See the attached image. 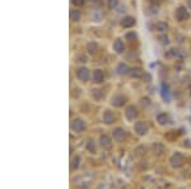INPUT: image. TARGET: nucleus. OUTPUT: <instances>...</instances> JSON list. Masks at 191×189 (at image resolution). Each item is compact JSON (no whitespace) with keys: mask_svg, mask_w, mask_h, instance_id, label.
Returning <instances> with one entry per match:
<instances>
[{"mask_svg":"<svg viewBox=\"0 0 191 189\" xmlns=\"http://www.w3.org/2000/svg\"><path fill=\"white\" fill-rule=\"evenodd\" d=\"M73 4L76 6H80V5H83L84 4V0H73Z\"/></svg>","mask_w":191,"mask_h":189,"instance_id":"obj_22","label":"nucleus"},{"mask_svg":"<svg viewBox=\"0 0 191 189\" xmlns=\"http://www.w3.org/2000/svg\"><path fill=\"white\" fill-rule=\"evenodd\" d=\"M116 71L120 75H125V74H129L130 69L128 67V65H125V64H118L117 67H116Z\"/></svg>","mask_w":191,"mask_h":189,"instance_id":"obj_6","label":"nucleus"},{"mask_svg":"<svg viewBox=\"0 0 191 189\" xmlns=\"http://www.w3.org/2000/svg\"><path fill=\"white\" fill-rule=\"evenodd\" d=\"M93 81L97 83V84L103 81V72H102V70H94L93 71Z\"/></svg>","mask_w":191,"mask_h":189,"instance_id":"obj_4","label":"nucleus"},{"mask_svg":"<svg viewBox=\"0 0 191 189\" xmlns=\"http://www.w3.org/2000/svg\"><path fill=\"white\" fill-rule=\"evenodd\" d=\"M70 19H71V21H74V22H78L79 19H80V13H79V10H71V13H70Z\"/></svg>","mask_w":191,"mask_h":189,"instance_id":"obj_13","label":"nucleus"},{"mask_svg":"<svg viewBox=\"0 0 191 189\" xmlns=\"http://www.w3.org/2000/svg\"><path fill=\"white\" fill-rule=\"evenodd\" d=\"M189 18H190V14H189V11H187L186 8L185 6H178L177 10H176V19H177L178 22H183Z\"/></svg>","mask_w":191,"mask_h":189,"instance_id":"obj_1","label":"nucleus"},{"mask_svg":"<svg viewBox=\"0 0 191 189\" xmlns=\"http://www.w3.org/2000/svg\"><path fill=\"white\" fill-rule=\"evenodd\" d=\"M87 51L89 53H94L97 51V43H96V42H89V43L87 45Z\"/></svg>","mask_w":191,"mask_h":189,"instance_id":"obj_12","label":"nucleus"},{"mask_svg":"<svg viewBox=\"0 0 191 189\" xmlns=\"http://www.w3.org/2000/svg\"><path fill=\"white\" fill-rule=\"evenodd\" d=\"M162 96H163V99L166 100V102L168 103L171 100V98H170V91H168V85L167 84H162Z\"/></svg>","mask_w":191,"mask_h":189,"instance_id":"obj_8","label":"nucleus"},{"mask_svg":"<svg viewBox=\"0 0 191 189\" xmlns=\"http://www.w3.org/2000/svg\"><path fill=\"white\" fill-rule=\"evenodd\" d=\"M124 42H122L121 40H116L113 42V51H116L117 53H121L122 51H124Z\"/></svg>","mask_w":191,"mask_h":189,"instance_id":"obj_5","label":"nucleus"},{"mask_svg":"<svg viewBox=\"0 0 191 189\" xmlns=\"http://www.w3.org/2000/svg\"><path fill=\"white\" fill-rule=\"evenodd\" d=\"M159 40H160V43H162V45H168V43H170V41H168V37L167 36L159 37Z\"/></svg>","mask_w":191,"mask_h":189,"instance_id":"obj_21","label":"nucleus"},{"mask_svg":"<svg viewBox=\"0 0 191 189\" xmlns=\"http://www.w3.org/2000/svg\"><path fill=\"white\" fill-rule=\"evenodd\" d=\"M126 114H128V118H133L136 115V109L134 107H129L128 108V112H126Z\"/></svg>","mask_w":191,"mask_h":189,"instance_id":"obj_16","label":"nucleus"},{"mask_svg":"<svg viewBox=\"0 0 191 189\" xmlns=\"http://www.w3.org/2000/svg\"><path fill=\"white\" fill-rule=\"evenodd\" d=\"M135 128H136V131H138V132H139L140 134L147 133V126H145L143 122H138L136 126H135Z\"/></svg>","mask_w":191,"mask_h":189,"instance_id":"obj_10","label":"nucleus"},{"mask_svg":"<svg viewBox=\"0 0 191 189\" xmlns=\"http://www.w3.org/2000/svg\"><path fill=\"white\" fill-rule=\"evenodd\" d=\"M118 4V0H107V5H108L110 9H115Z\"/></svg>","mask_w":191,"mask_h":189,"instance_id":"obj_17","label":"nucleus"},{"mask_svg":"<svg viewBox=\"0 0 191 189\" xmlns=\"http://www.w3.org/2000/svg\"><path fill=\"white\" fill-rule=\"evenodd\" d=\"M144 80H148V81H149V80H150V75H149V74H145V75H144Z\"/></svg>","mask_w":191,"mask_h":189,"instance_id":"obj_24","label":"nucleus"},{"mask_svg":"<svg viewBox=\"0 0 191 189\" xmlns=\"http://www.w3.org/2000/svg\"><path fill=\"white\" fill-rule=\"evenodd\" d=\"M129 74L133 76V78H140L141 75H143V72H141L140 69H130Z\"/></svg>","mask_w":191,"mask_h":189,"instance_id":"obj_11","label":"nucleus"},{"mask_svg":"<svg viewBox=\"0 0 191 189\" xmlns=\"http://www.w3.org/2000/svg\"><path fill=\"white\" fill-rule=\"evenodd\" d=\"M76 76H78V79L82 80V81H87V80L89 79V70H88L87 67H80L76 70Z\"/></svg>","mask_w":191,"mask_h":189,"instance_id":"obj_2","label":"nucleus"},{"mask_svg":"<svg viewBox=\"0 0 191 189\" xmlns=\"http://www.w3.org/2000/svg\"><path fill=\"white\" fill-rule=\"evenodd\" d=\"M176 56H178V57L182 56V53L180 52V50L172 48V50H170V51L166 53V57H167V59H171V57H176Z\"/></svg>","mask_w":191,"mask_h":189,"instance_id":"obj_9","label":"nucleus"},{"mask_svg":"<svg viewBox=\"0 0 191 189\" xmlns=\"http://www.w3.org/2000/svg\"><path fill=\"white\" fill-rule=\"evenodd\" d=\"M78 60H79V62H86V61H87V57H86V56H79Z\"/></svg>","mask_w":191,"mask_h":189,"instance_id":"obj_23","label":"nucleus"},{"mask_svg":"<svg viewBox=\"0 0 191 189\" xmlns=\"http://www.w3.org/2000/svg\"><path fill=\"white\" fill-rule=\"evenodd\" d=\"M103 118H105L106 123H111L112 122V119H113V115H112V113H111L110 110H106L105 114H103Z\"/></svg>","mask_w":191,"mask_h":189,"instance_id":"obj_14","label":"nucleus"},{"mask_svg":"<svg viewBox=\"0 0 191 189\" xmlns=\"http://www.w3.org/2000/svg\"><path fill=\"white\" fill-rule=\"evenodd\" d=\"M73 128L74 130H76V131H80V130H83L84 128V123L82 122V121H75L74 122V125H73Z\"/></svg>","mask_w":191,"mask_h":189,"instance_id":"obj_15","label":"nucleus"},{"mask_svg":"<svg viewBox=\"0 0 191 189\" xmlns=\"http://www.w3.org/2000/svg\"><path fill=\"white\" fill-rule=\"evenodd\" d=\"M124 98H122V96H116V98H113V104H116V105H121L122 104V102H124Z\"/></svg>","mask_w":191,"mask_h":189,"instance_id":"obj_19","label":"nucleus"},{"mask_svg":"<svg viewBox=\"0 0 191 189\" xmlns=\"http://www.w3.org/2000/svg\"><path fill=\"white\" fill-rule=\"evenodd\" d=\"M189 8L191 9V0H189Z\"/></svg>","mask_w":191,"mask_h":189,"instance_id":"obj_25","label":"nucleus"},{"mask_svg":"<svg viewBox=\"0 0 191 189\" xmlns=\"http://www.w3.org/2000/svg\"><path fill=\"white\" fill-rule=\"evenodd\" d=\"M158 121H159V123H162V125L167 123V115L166 114H159L158 115Z\"/></svg>","mask_w":191,"mask_h":189,"instance_id":"obj_20","label":"nucleus"},{"mask_svg":"<svg viewBox=\"0 0 191 189\" xmlns=\"http://www.w3.org/2000/svg\"><path fill=\"white\" fill-rule=\"evenodd\" d=\"M154 29L158 30V32H166V30L168 29V24L166 22H158V23H155Z\"/></svg>","mask_w":191,"mask_h":189,"instance_id":"obj_7","label":"nucleus"},{"mask_svg":"<svg viewBox=\"0 0 191 189\" xmlns=\"http://www.w3.org/2000/svg\"><path fill=\"white\" fill-rule=\"evenodd\" d=\"M135 18L133 17H125L124 19L121 21V25L124 27V28H130V27H133L134 24H135Z\"/></svg>","mask_w":191,"mask_h":189,"instance_id":"obj_3","label":"nucleus"},{"mask_svg":"<svg viewBox=\"0 0 191 189\" xmlns=\"http://www.w3.org/2000/svg\"><path fill=\"white\" fill-rule=\"evenodd\" d=\"M125 38L128 41H134L136 38V33L135 32H129V33H126L125 34Z\"/></svg>","mask_w":191,"mask_h":189,"instance_id":"obj_18","label":"nucleus"}]
</instances>
